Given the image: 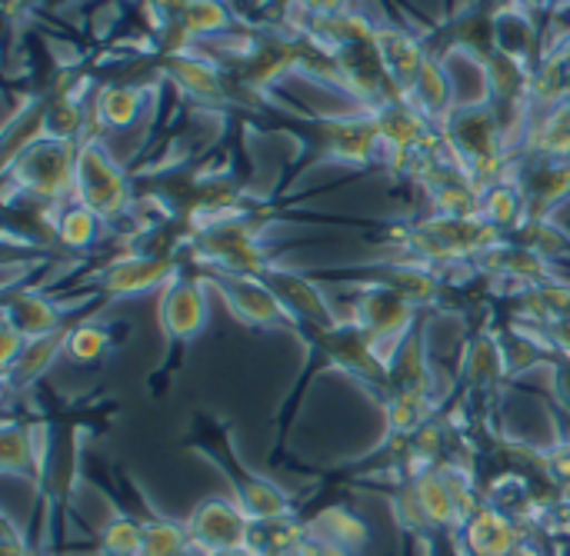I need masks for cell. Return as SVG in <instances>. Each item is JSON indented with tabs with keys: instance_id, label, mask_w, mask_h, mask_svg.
Returning a JSON list of instances; mask_svg holds the SVG:
<instances>
[{
	"instance_id": "obj_2",
	"label": "cell",
	"mask_w": 570,
	"mask_h": 556,
	"mask_svg": "<svg viewBox=\"0 0 570 556\" xmlns=\"http://www.w3.org/2000/svg\"><path fill=\"white\" fill-rule=\"evenodd\" d=\"M77 193H80V203L90 207L97 217L120 214V207L127 200V190H124V180H120L117 167L107 160L104 150L87 147L83 157L77 160Z\"/></svg>"
},
{
	"instance_id": "obj_1",
	"label": "cell",
	"mask_w": 570,
	"mask_h": 556,
	"mask_svg": "<svg viewBox=\"0 0 570 556\" xmlns=\"http://www.w3.org/2000/svg\"><path fill=\"white\" fill-rule=\"evenodd\" d=\"M184 527H187V537H190V544L197 550L217 554V550H230V547L250 544L254 520L244 514V507L237 500L210 497V500L197 504V510L190 514V520Z\"/></svg>"
},
{
	"instance_id": "obj_17",
	"label": "cell",
	"mask_w": 570,
	"mask_h": 556,
	"mask_svg": "<svg viewBox=\"0 0 570 556\" xmlns=\"http://www.w3.org/2000/svg\"><path fill=\"white\" fill-rule=\"evenodd\" d=\"M37 444L30 440L27 430L20 427H7L3 430V450H0V464L7 474H27L33 470V457H37Z\"/></svg>"
},
{
	"instance_id": "obj_21",
	"label": "cell",
	"mask_w": 570,
	"mask_h": 556,
	"mask_svg": "<svg viewBox=\"0 0 570 556\" xmlns=\"http://www.w3.org/2000/svg\"><path fill=\"white\" fill-rule=\"evenodd\" d=\"M210 556H261L250 544H244V547H230V550H217V554Z\"/></svg>"
},
{
	"instance_id": "obj_5",
	"label": "cell",
	"mask_w": 570,
	"mask_h": 556,
	"mask_svg": "<svg viewBox=\"0 0 570 556\" xmlns=\"http://www.w3.org/2000/svg\"><path fill=\"white\" fill-rule=\"evenodd\" d=\"M217 287L220 294L227 297V304L234 307L237 317L244 320H254V324H274L281 317H291L284 310V304L277 300V294L267 287V284H257L254 277H217Z\"/></svg>"
},
{
	"instance_id": "obj_8",
	"label": "cell",
	"mask_w": 570,
	"mask_h": 556,
	"mask_svg": "<svg viewBox=\"0 0 570 556\" xmlns=\"http://www.w3.org/2000/svg\"><path fill=\"white\" fill-rule=\"evenodd\" d=\"M411 494H414V500H417L428 527H458V524H464L461 507H458V500H454V494L448 487L444 470H424V474H417Z\"/></svg>"
},
{
	"instance_id": "obj_18",
	"label": "cell",
	"mask_w": 570,
	"mask_h": 556,
	"mask_svg": "<svg viewBox=\"0 0 570 556\" xmlns=\"http://www.w3.org/2000/svg\"><path fill=\"white\" fill-rule=\"evenodd\" d=\"M107 347H110V334L104 327H97V324H80V327H73L67 334V354L83 360V364L104 357Z\"/></svg>"
},
{
	"instance_id": "obj_20",
	"label": "cell",
	"mask_w": 570,
	"mask_h": 556,
	"mask_svg": "<svg viewBox=\"0 0 570 556\" xmlns=\"http://www.w3.org/2000/svg\"><path fill=\"white\" fill-rule=\"evenodd\" d=\"M551 340H554L558 347H568L570 350V317H558V320L551 324Z\"/></svg>"
},
{
	"instance_id": "obj_7",
	"label": "cell",
	"mask_w": 570,
	"mask_h": 556,
	"mask_svg": "<svg viewBox=\"0 0 570 556\" xmlns=\"http://www.w3.org/2000/svg\"><path fill=\"white\" fill-rule=\"evenodd\" d=\"M464 544L471 556H511L521 550V534L504 514L478 510L464 524Z\"/></svg>"
},
{
	"instance_id": "obj_14",
	"label": "cell",
	"mask_w": 570,
	"mask_h": 556,
	"mask_svg": "<svg viewBox=\"0 0 570 556\" xmlns=\"http://www.w3.org/2000/svg\"><path fill=\"white\" fill-rule=\"evenodd\" d=\"M100 547L107 556H140L144 550V524L130 517H117L100 530Z\"/></svg>"
},
{
	"instance_id": "obj_11",
	"label": "cell",
	"mask_w": 570,
	"mask_h": 556,
	"mask_svg": "<svg viewBox=\"0 0 570 556\" xmlns=\"http://www.w3.org/2000/svg\"><path fill=\"white\" fill-rule=\"evenodd\" d=\"M67 334L70 330H57V334H47V337H33V340H27V347H23V354L17 357V364L10 367V374H13V380L17 384H30V380H37L40 374H47L50 370V364L57 360V354L60 350H67Z\"/></svg>"
},
{
	"instance_id": "obj_6",
	"label": "cell",
	"mask_w": 570,
	"mask_h": 556,
	"mask_svg": "<svg viewBox=\"0 0 570 556\" xmlns=\"http://www.w3.org/2000/svg\"><path fill=\"white\" fill-rule=\"evenodd\" d=\"M160 320L170 337L190 340L207 324V304H204V294L197 290V284H187V280L167 284L164 297H160Z\"/></svg>"
},
{
	"instance_id": "obj_9",
	"label": "cell",
	"mask_w": 570,
	"mask_h": 556,
	"mask_svg": "<svg viewBox=\"0 0 570 556\" xmlns=\"http://www.w3.org/2000/svg\"><path fill=\"white\" fill-rule=\"evenodd\" d=\"M307 537L357 554V550L367 544V527H364L354 514H347L344 507H327V510H321V514L307 524Z\"/></svg>"
},
{
	"instance_id": "obj_16",
	"label": "cell",
	"mask_w": 570,
	"mask_h": 556,
	"mask_svg": "<svg viewBox=\"0 0 570 556\" xmlns=\"http://www.w3.org/2000/svg\"><path fill=\"white\" fill-rule=\"evenodd\" d=\"M137 113H140V93L130 87H110L100 97V117H104V123H110L117 130L130 127Z\"/></svg>"
},
{
	"instance_id": "obj_10",
	"label": "cell",
	"mask_w": 570,
	"mask_h": 556,
	"mask_svg": "<svg viewBox=\"0 0 570 556\" xmlns=\"http://www.w3.org/2000/svg\"><path fill=\"white\" fill-rule=\"evenodd\" d=\"M7 324L17 327L27 340L33 337H47L60 330V310L37 294H20L7 304Z\"/></svg>"
},
{
	"instance_id": "obj_3",
	"label": "cell",
	"mask_w": 570,
	"mask_h": 556,
	"mask_svg": "<svg viewBox=\"0 0 570 556\" xmlns=\"http://www.w3.org/2000/svg\"><path fill=\"white\" fill-rule=\"evenodd\" d=\"M23 180L43 197H60L63 190L73 187L77 163H70V153L63 143L47 140L23 153Z\"/></svg>"
},
{
	"instance_id": "obj_22",
	"label": "cell",
	"mask_w": 570,
	"mask_h": 556,
	"mask_svg": "<svg viewBox=\"0 0 570 556\" xmlns=\"http://www.w3.org/2000/svg\"><path fill=\"white\" fill-rule=\"evenodd\" d=\"M177 556H210V554H204V550H197V547H194V544H190V547H187V550H184V554H177Z\"/></svg>"
},
{
	"instance_id": "obj_15",
	"label": "cell",
	"mask_w": 570,
	"mask_h": 556,
	"mask_svg": "<svg viewBox=\"0 0 570 556\" xmlns=\"http://www.w3.org/2000/svg\"><path fill=\"white\" fill-rule=\"evenodd\" d=\"M57 234L67 247H90L97 240V214L83 203L70 207L57 220Z\"/></svg>"
},
{
	"instance_id": "obj_19",
	"label": "cell",
	"mask_w": 570,
	"mask_h": 556,
	"mask_svg": "<svg viewBox=\"0 0 570 556\" xmlns=\"http://www.w3.org/2000/svg\"><path fill=\"white\" fill-rule=\"evenodd\" d=\"M297 556H354L351 550H344V547H334V544H324V540H304L301 544V550Z\"/></svg>"
},
{
	"instance_id": "obj_13",
	"label": "cell",
	"mask_w": 570,
	"mask_h": 556,
	"mask_svg": "<svg viewBox=\"0 0 570 556\" xmlns=\"http://www.w3.org/2000/svg\"><path fill=\"white\" fill-rule=\"evenodd\" d=\"M190 547L187 527L174 520H147L144 524V550L140 556H177Z\"/></svg>"
},
{
	"instance_id": "obj_4",
	"label": "cell",
	"mask_w": 570,
	"mask_h": 556,
	"mask_svg": "<svg viewBox=\"0 0 570 556\" xmlns=\"http://www.w3.org/2000/svg\"><path fill=\"white\" fill-rule=\"evenodd\" d=\"M170 277H174V264L164 257H127V260H117L104 274L100 287L107 297H127V294H144L154 287H167Z\"/></svg>"
},
{
	"instance_id": "obj_12",
	"label": "cell",
	"mask_w": 570,
	"mask_h": 556,
	"mask_svg": "<svg viewBox=\"0 0 570 556\" xmlns=\"http://www.w3.org/2000/svg\"><path fill=\"white\" fill-rule=\"evenodd\" d=\"M237 504L244 507V514L257 524V520H281L291 514V504L287 497L267 484V480H247L240 490H237Z\"/></svg>"
}]
</instances>
